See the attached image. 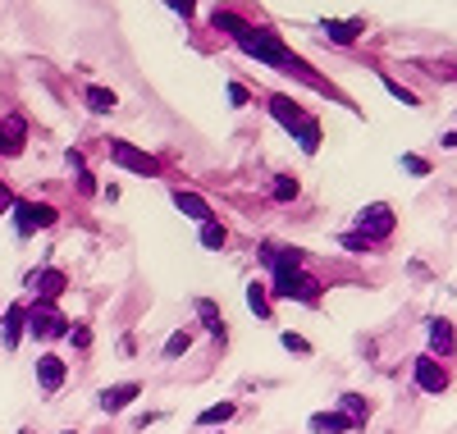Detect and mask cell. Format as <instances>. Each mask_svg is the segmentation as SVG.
Returning a JSON list of instances; mask_svg holds the SVG:
<instances>
[{"mask_svg": "<svg viewBox=\"0 0 457 434\" xmlns=\"http://www.w3.org/2000/svg\"><path fill=\"white\" fill-rule=\"evenodd\" d=\"M211 19H215V28H224L228 37H234L238 51H243V55H252L256 64H270V69H279V73H288V78H302V83L320 88V78H316L307 64H302L284 42H279V32H275V28H256V23L238 19L234 10H215Z\"/></svg>", "mask_w": 457, "mask_h": 434, "instance_id": "6da1fadb", "label": "cell"}, {"mask_svg": "<svg viewBox=\"0 0 457 434\" xmlns=\"http://www.w3.org/2000/svg\"><path fill=\"white\" fill-rule=\"evenodd\" d=\"M320 280H312L302 265H279L270 270V297L279 302H302V306H320Z\"/></svg>", "mask_w": 457, "mask_h": 434, "instance_id": "7a4b0ae2", "label": "cell"}, {"mask_svg": "<svg viewBox=\"0 0 457 434\" xmlns=\"http://www.w3.org/2000/svg\"><path fill=\"white\" fill-rule=\"evenodd\" d=\"M270 114H275V120H279L297 142H302V151H307V155L320 151V120H312V114L302 110L293 96H270Z\"/></svg>", "mask_w": 457, "mask_h": 434, "instance_id": "3957f363", "label": "cell"}, {"mask_svg": "<svg viewBox=\"0 0 457 434\" xmlns=\"http://www.w3.org/2000/svg\"><path fill=\"white\" fill-rule=\"evenodd\" d=\"M394 229H398V215H394L389 202H370V206L357 211V233H361L366 243H385V238H394Z\"/></svg>", "mask_w": 457, "mask_h": 434, "instance_id": "277c9868", "label": "cell"}, {"mask_svg": "<svg viewBox=\"0 0 457 434\" xmlns=\"http://www.w3.org/2000/svg\"><path fill=\"white\" fill-rule=\"evenodd\" d=\"M28 334L37 338V343H55V338H69L73 334V325L64 321V315L55 311V306H28Z\"/></svg>", "mask_w": 457, "mask_h": 434, "instance_id": "5b68a950", "label": "cell"}, {"mask_svg": "<svg viewBox=\"0 0 457 434\" xmlns=\"http://www.w3.org/2000/svg\"><path fill=\"white\" fill-rule=\"evenodd\" d=\"M110 161L120 165V170H129V174H142V179H156V174H161V161H156V155L137 151V146L124 142V138H110Z\"/></svg>", "mask_w": 457, "mask_h": 434, "instance_id": "8992f818", "label": "cell"}, {"mask_svg": "<svg viewBox=\"0 0 457 434\" xmlns=\"http://www.w3.org/2000/svg\"><path fill=\"white\" fill-rule=\"evenodd\" d=\"M10 215H14V233H19V238H32L37 229H51L60 220V211L51 202H14Z\"/></svg>", "mask_w": 457, "mask_h": 434, "instance_id": "52a82bcc", "label": "cell"}, {"mask_svg": "<svg viewBox=\"0 0 457 434\" xmlns=\"http://www.w3.org/2000/svg\"><path fill=\"white\" fill-rule=\"evenodd\" d=\"M23 284H28V293H37V302H42V306H55V297H64V288H69L64 270H55V265H46V270H32Z\"/></svg>", "mask_w": 457, "mask_h": 434, "instance_id": "ba28073f", "label": "cell"}, {"mask_svg": "<svg viewBox=\"0 0 457 434\" xmlns=\"http://www.w3.org/2000/svg\"><path fill=\"white\" fill-rule=\"evenodd\" d=\"M411 384L421 388V393H435V398H439V393H448L453 375H448V371L430 357V352H426V357H416V362H411Z\"/></svg>", "mask_w": 457, "mask_h": 434, "instance_id": "9c48e42d", "label": "cell"}, {"mask_svg": "<svg viewBox=\"0 0 457 434\" xmlns=\"http://www.w3.org/2000/svg\"><path fill=\"white\" fill-rule=\"evenodd\" d=\"M64 380H69V362L55 357V352H42V357H37V388H42L46 398H55L64 388Z\"/></svg>", "mask_w": 457, "mask_h": 434, "instance_id": "30bf717a", "label": "cell"}, {"mask_svg": "<svg viewBox=\"0 0 457 434\" xmlns=\"http://www.w3.org/2000/svg\"><path fill=\"white\" fill-rule=\"evenodd\" d=\"M137 398H142V384H137V380H124V384H110V388H101V398H96V407L114 416V412H124V407H133Z\"/></svg>", "mask_w": 457, "mask_h": 434, "instance_id": "8fae6325", "label": "cell"}, {"mask_svg": "<svg viewBox=\"0 0 457 434\" xmlns=\"http://www.w3.org/2000/svg\"><path fill=\"white\" fill-rule=\"evenodd\" d=\"M23 330H28V306H23V302L5 306V321H0V347H5V352H19Z\"/></svg>", "mask_w": 457, "mask_h": 434, "instance_id": "7c38bea8", "label": "cell"}, {"mask_svg": "<svg viewBox=\"0 0 457 434\" xmlns=\"http://www.w3.org/2000/svg\"><path fill=\"white\" fill-rule=\"evenodd\" d=\"M174 211L187 215V220H197V224L215 220V211H211L206 196H202V192H187V188H174Z\"/></svg>", "mask_w": 457, "mask_h": 434, "instance_id": "4fadbf2b", "label": "cell"}, {"mask_svg": "<svg viewBox=\"0 0 457 434\" xmlns=\"http://www.w3.org/2000/svg\"><path fill=\"white\" fill-rule=\"evenodd\" d=\"M320 32L329 37V42H338V46H353L357 37L366 32V19H325Z\"/></svg>", "mask_w": 457, "mask_h": 434, "instance_id": "5bb4252c", "label": "cell"}, {"mask_svg": "<svg viewBox=\"0 0 457 434\" xmlns=\"http://www.w3.org/2000/svg\"><path fill=\"white\" fill-rule=\"evenodd\" d=\"M307 430H312V434H353L357 425H353L348 416H343V412L334 407V412H312Z\"/></svg>", "mask_w": 457, "mask_h": 434, "instance_id": "9a60e30c", "label": "cell"}, {"mask_svg": "<svg viewBox=\"0 0 457 434\" xmlns=\"http://www.w3.org/2000/svg\"><path fill=\"white\" fill-rule=\"evenodd\" d=\"M426 334H430V347L439 352V357H453V352H457V334H453V321H444V315H435V321L426 325Z\"/></svg>", "mask_w": 457, "mask_h": 434, "instance_id": "2e32d148", "label": "cell"}, {"mask_svg": "<svg viewBox=\"0 0 457 434\" xmlns=\"http://www.w3.org/2000/svg\"><path fill=\"white\" fill-rule=\"evenodd\" d=\"M275 297H270V284H247V306H252V315H256V321H265V325H270L275 321V306H270Z\"/></svg>", "mask_w": 457, "mask_h": 434, "instance_id": "e0dca14e", "label": "cell"}, {"mask_svg": "<svg viewBox=\"0 0 457 434\" xmlns=\"http://www.w3.org/2000/svg\"><path fill=\"white\" fill-rule=\"evenodd\" d=\"M261 261L270 265V270H279V265H302V261H307V252H302V247H284V243H265L261 247Z\"/></svg>", "mask_w": 457, "mask_h": 434, "instance_id": "ac0fdd59", "label": "cell"}, {"mask_svg": "<svg viewBox=\"0 0 457 434\" xmlns=\"http://www.w3.org/2000/svg\"><path fill=\"white\" fill-rule=\"evenodd\" d=\"M338 412L348 416L357 430H366V421H370V403L361 398V393H338Z\"/></svg>", "mask_w": 457, "mask_h": 434, "instance_id": "d6986e66", "label": "cell"}, {"mask_svg": "<svg viewBox=\"0 0 457 434\" xmlns=\"http://www.w3.org/2000/svg\"><path fill=\"white\" fill-rule=\"evenodd\" d=\"M197 315H202V330H206V334L224 338V311H220L211 297H197Z\"/></svg>", "mask_w": 457, "mask_h": 434, "instance_id": "ffe728a7", "label": "cell"}, {"mask_svg": "<svg viewBox=\"0 0 457 434\" xmlns=\"http://www.w3.org/2000/svg\"><path fill=\"white\" fill-rule=\"evenodd\" d=\"M23 120H5V124H0V151H5V155H19L23 151Z\"/></svg>", "mask_w": 457, "mask_h": 434, "instance_id": "44dd1931", "label": "cell"}, {"mask_svg": "<svg viewBox=\"0 0 457 434\" xmlns=\"http://www.w3.org/2000/svg\"><path fill=\"white\" fill-rule=\"evenodd\" d=\"M83 101H87V110H92V114H110L114 105H120V96H114L110 88H87V92H83Z\"/></svg>", "mask_w": 457, "mask_h": 434, "instance_id": "7402d4cb", "label": "cell"}, {"mask_svg": "<svg viewBox=\"0 0 457 434\" xmlns=\"http://www.w3.org/2000/svg\"><path fill=\"white\" fill-rule=\"evenodd\" d=\"M197 238H202V247H206V252H220V247L228 243V233H224V224H220V220H206V224L197 229Z\"/></svg>", "mask_w": 457, "mask_h": 434, "instance_id": "603a6c76", "label": "cell"}, {"mask_svg": "<svg viewBox=\"0 0 457 434\" xmlns=\"http://www.w3.org/2000/svg\"><path fill=\"white\" fill-rule=\"evenodd\" d=\"M187 347H193V330H174V334L165 338V352H161V357H165V362H179Z\"/></svg>", "mask_w": 457, "mask_h": 434, "instance_id": "cb8c5ba5", "label": "cell"}, {"mask_svg": "<svg viewBox=\"0 0 457 434\" xmlns=\"http://www.w3.org/2000/svg\"><path fill=\"white\" fill-rule=\"evenodd\" d=\"M238 407L234 403H215V407H206V412H197V425H224L228 416H234Z\"/></svg>", "mask_w": 457, "mask_h": 434, "instance_id": "d4e9b609", "label": "cell"}, {"mask_svg": "<svg viewBox=\"0 0 457 434\" xmlns=\"http://www.w3.org/2000/svg\"><path fill=\"white\" fill-rule=\"evenodd\" d=\"M379 83H385V92H389L394 101H403V105H421V101H416V92H411V88H403L398 78H389V73H379Z\"/></svg>", "mask_w": 457, "mask_h": 434, "instance_id": "484cf974", "label": "cell"}, {"mask_svg": "<svg viewBox=\"0 0 457 434\" xmlns=\"http://www.w3.org/2000/svg\"><path fill=\"white\" fill-rule=\"evenodd\" d=\"M270 196H275V202H293V196H297V179H293V174H275Z\"/></svg>", "mask_w": 457, "mask_h": 434, "instance_id": "4316f807", "label": "cell"}, {"mask_svg": "<svg viewBox=\"0 0 457 434\" xmlns=\"http://www.w3.org/2000/svg\"><path fill=\"white\" fill-rule=\"evenodd\" d=\"M403 170H407L411 179H426V174H430V161H426V155H411V151H407V155H403Z\"/></svg>", "mask_w": 457, "mask_h": 434, "instance_id": "83f0119b", "label": "cell"}, {"mask_svg": "<svg viewBox=\"0 0 457 434\" xmlns=\"http://www.w3.org/2000/svg\"><path fill=\"white\" fill-rule=\"evenodd\" d=\"M338 247H343V252H353V256H361V252H370V243L361 238V233H338Z\"/></svg>", "mask_w": 457, "mask_h": 434, "instance_id": "f1b7e54d", "label": "cell"}, {"mask_svg": "<svg viewBox=\"0 0 457 434\" xmlns=\"http://www.w3.org/2000/svg\"><path fill=\"white\" fill-rule=\"evenodd\" d=\"M279 338H284V347H288V352H297V357H312V343H307V338H302V334H293V330H284Z\"/></svg>", "mask_w": 457, "mask_h": 434, "instance_id": "f546056e", "label": "cell"}, {"mask_svg": "<svg viewBox=\"0 0 457 434\" xmlns=\"http://www.w3.org/2000/svg\"><path fill=\"white\" fill-rule=\"evenodd\" d=\"M228 105H234V110H243V105H252V92L238 83V78H234V83H228Z\"/></svg>", "mask_w": 457, "mask_h": 434, "instance_id": "4dcf8cb0", "label": "cell"}, {"mask_svg": "<svg viewBox=\"0 0 457 434\" xmlns=\"http://www.w3.org/2000/svg\"><path fill=\"white\" fill-rule=\"evenodd\" d=\"M64 165H69V170H73V174H79V179H83V174H87V161H83V151H73V146H69V151H64Z\"/></svg>", "mask_w": 457, "mask_h": 434, "instance_id": "1f68e13d", "label": "cell"}, {"mask_svg": "<svg viewBox=\"0 0 457 434\" xmlns=\"http://www.w3.org/2000/svg\"><path fill=\"white\" fill-rule=\"evenodd\" d=\"M14 202H19V196L5 188V179H0V215H10V211H14Z\"/></svg>", "mask_w": 457, "mask_h": 434, "instance_id": "d6a6232c", "label": "cell"}, {"mask_svg": "<svg viewBox=\"0 0 457 434\" xmlns=\"http://www.w3.org/2000/svg\"><path fill=\"white\" fill-rule=\"evenodd\" d=\"M69 338L79 343V347H87V343H92V330H87V325H73V334H69Z\"/></svg>", "mask_w": 457, "mask_h": 434, "instance_id": "836d02e7", "label": "cell"}, {"mask_svg": "<svg viewBox=\"0 0 457 434\" xmlns=\"http://www.w3.org/2000/svg\"><path fill=\"white\" fill-rule=\"evenodd\" d=\"M156 421H165V412H146V416H137V430H146V425H156Z\"/></svg>", "mask_w": 457, "mask_h": 434, "instance_id": "e575fe53", "label": "cell"}, {"mask_svg": "<svg viewBox=\"0 0 457 434\" xmlns=\"http://www.w3.org/2000/svg\"><path fill=\"white\" fill-rule=\"evenodd\" d=\"M120 352H124V357H133V352H137V343H133V334H124V338H120Z\"/></svg>", "mask_w": 457, "mask_h": 434, "instance_id": "d590c367", "label": "cell"}, {"mask_svg": "<svg viewBox=\"0 0 457 434\" xmlns=\"http://www.w3.org/2000/svg\"><path fill=\"white\" fill-rule=\"evenodd\" d=\"M79 192H87V196H92V192H96V179H92V174H83V179H79Z\"/></svg>", "mask_w": 457, "mask_h": 434, "instance_id": "8d00e7d4", "label": "cell"}, {"mask_svg": "<svg viewBox=\"0 0 457 434\" xmlns=\"http://www.w3.org/2000/svg\"><path fill=\"white\" fill-rule=\"evenodd\" d=\"M444 146H448V151H457V133H444Z\"/></svg>", "mask_w": 457, "mask_h": 434, "instance_id": "74e56055", "label": "cell"}, {"mask_svg": "<svg viewBox=\"0 0 457 434\" xmlns=\"http://www.w3.org/2000/svg\"><path fill=\"white\" fill-rule=\"evenodd\" d=\"M60 434H79V430H60Z\"/></svg>", "mask_w": 457, "mask_h": 434, "instance_id": "f35d334b", "label": "cell"}, {"mask_svg": "<svg viewBox=\"0 0 457 434\" xmlns=\"http://www.w3.org/2000/svg\"><path fill=\"white\" fill-rule=\"evenodd\" d=\"M211 434H224V430H211Z\"/></svg>", "mask_w": 457, "mask_h": 434, "instance_id": "ab89813d", "label": "cell"}]
</instances>
